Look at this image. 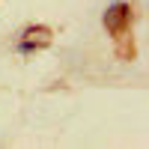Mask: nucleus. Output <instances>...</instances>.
I'll return each instance as SVG.
<instances>
[{
	"label": "nucleus",
	"mask_w": 149,
	"mask_h": 149,
	"mask_svg": "<svg viewBox=\"0 0 149 149\" xmlns=\"http://www.w3.org/2000/svg\"><path fill=\"white\" fill-rule=\"evenodd\" d=\"M102 24H104V30L110 36H122L128 30V24H131V3H125V0H113V3L104 9Z\"/></svg>",
	"instance_id": "1"
},
{
	"label": "nucleus",
	"mask_w": 149,
	"mask_h": 149,
	"mask_svg": "<svg viewBox=\"0 0 149 149\" xmlns=\"http://www.w3.org/2000/svg\"><path fill=\"white\" fill-rule=\"evenodd\" d=\"M42 48H45V42H33L30 36H24V39L18 42V51L21 54H36V51H42Z\"/></svg>",
	"instance_id": "2"
}]
</instances>
